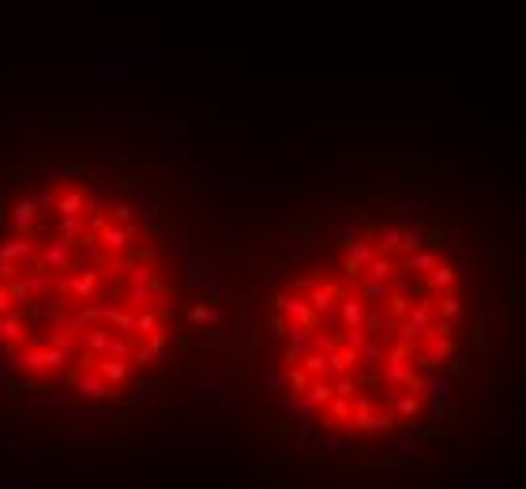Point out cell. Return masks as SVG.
<instances>
[{
  "instance_id": "cell-1",
  "label": "cell",
  "mask_w": 526,
  "mask_h": 489,
  "mask_svg": "<svg viewBox=\"0 0 526 489\" xmlns=\"http://www.w3.org/2000/svg\"><path fill=\"white\" fill-rule=\"evenodd\" d=\"M162 339V283L136 207L45 177L0 219V358L102 395Z\"/></svg>"
}]
</instances>
